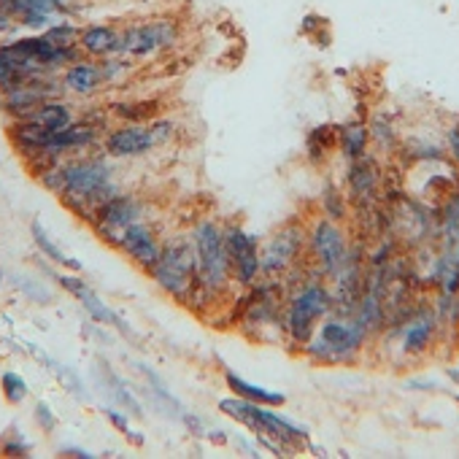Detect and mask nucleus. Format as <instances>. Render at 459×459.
<instances>
[{
    "label": "nucleus",
    "instance_id": "1",
    "mask_svg": "<svg viewBox=\"0 0 459 459\" xmlns=\"http://www.w3.org/2000/svg\"><path fill=\"white\" fill-rule=\"evenodd\" d=\"M119 192L122 186L117 184L114 165L106 157L82 154L63 160V192L57 197L74 216L92 221L95 211Z\"/></svg>",
    "mask_w": 459,
    "mask_h": 459
},
{
    "label": "nucleus",
    "instance_id": "2",
    "mask_svg": "<svg viewBox=\"0 0 459 459\" xmlns=\"http://www.w3.org/2000/svg\"><path fill=\"white\" fill-rule=\"evenodd\" d=\"M189 238H192L195 260H197V287H195L189 308H197L200 303H208L230 292L233 273H230V260L224 249V227H219L216 219H200L192 227Z\"/></svg>",
    "mask_w": 459,
    "mask_h": 459
},
{
    "label": "nucleus",
    "instance_id": "3",
    "mask_svg": "<svg viewBox=\"0 0 459 459\" xmlns=\"http://www.w3.org/2000/svg\"><path fill=\"white\" fill-rule=\"evenodd\" d=\"M333 314V292L327 284L316 276H311L306 284H300L295 292L287 295L284 300V338L287 343L303 349L322 319Z\"/></svg>",
    "mask_w": 459,
    "mask_h": 459
},
{
    "label": "nucleus",
    "instance_id": "4",
    "mask_svg": "<svg viewBox=\"0 0 459 459\" xmlns=\"http://www.w3.org/2000/svg\"><path fill=\"white\" fill-rule=\"evenodd\" d=\"M368 335L370 333L354 316L330 314L300 351L319 365H349L359 357Z\"/></svg>",
    "mask_w": 459,
    "mask_h": 459
},
{
    "label": "nucleus",
    "instance_id": "5",
    "mask_svg": "<svg viewBox=\"0 0 459 459\" xmlns=\"http://www.w3.org/2000/svg\"><path fill=\"white\" fill-rule=\"evenodd\" d=\"M152 281L178 306H189L197 287V260L189 236H173L162 244L160 263L152 268Z\"/></svg>",
    "mask_w": 459,
    "mask_h": 459
},
{
    "label": "nucleus",
    "instance_id": "6",
    "mask_svg": "<svg viewBox=\"0 0 459 459\" xmlns=\"http://www.w3.org/2000/svg\"><path fill=\"white\" fill-rule=\"evenodd\" d=\"M219 411L227 413L230 419L241 421L244 427H249L252 432L263 435V437H273L287 448H298L300 443L308 440V429L295 424L292 419L281 416L279 411H273L271 405H260L244 397H224L219 403Z\"/></svg>",
    "mask_w": 459,
    "mask_h": 459
},
{
    "label": "nucleus",
    "instance_id": "7",
    "mask_svg": "<svg viewBox=\"0 0 459 459\" xmlns=\"http://www.w3.org/2000/svg\"><path fill=\"white\" fill-rule=\"evenodd\" d=\"M349 238L346 230L341 227V221L319 216L316 221H311V227L306 230V252L314 263V271L322 279H335L341 273V268L349 260Z\"/></svg>",
    "mask_w": 459,
    "mask_h": 459
},
{
    "label": "nucleus",
    "instance_id": "8",
    "mask_svg": "<svg viewBox=\"0 0 459 459\" xmlns=\"http://www.w3.org/2000/svg\"><path fill=\"white\" fill-rule=\"evenodd\" d=\"M306 255V230L295 221L281 224L276 233L260 244V268L265 279H281L295 271L300 257Z\"/></svg>",
    "mask_w": 459,
    "mask_h": 459
},
{
    "label": "nucleus",
    "instance_id": "9",
    "mask_svg": "<svg viewBox=\"0 0 459 459\" xmlns=\"http://www.w3.org/2000/svg\"><path fill=\"white\" fill-rule=\"evenodd\" d=\"M138 219H146V203H143L138 195L119 192V195H114L111 200H106V203L95 211V216H92L90 224H92L95 233L100 236L103 244H108V247L117 249L122 233H125V230H127L133 221H138Z\"/></svg>",
    "mask_w": 459,
    "mask_h": 459
},
{
    "label": "nucleus",
    "instance_id": "10",
    "mask_svg": "<svg viewBox=\"0 0 459 459\" xmlns=\"http://www.w3.org/2000/svg\"><path fill=\"white\" fill-rule=\"evenodd\" d=\"M224 249L230 260V273L241 290H249L260 281V241L247 233L241 224H227L224 227Z\"/></svg>",
    "mask_w": 459,
    "mask_h": 459
},
{
    "label": "nucleus",
    "instance_id": "11",
    "mask_svg": "<svg viewBox=\"0 0 459 459\" xmlns=\"http://www.w3.org/2000/svg\"><path fill=\"white\" fill-rule=\"evenodd\" d=\"M119 33H122L119 55H127V57H152L162 49H170L178 41V25L168 17L135 22Z\"/></svg>",
    "mask_w": 459,
    "mask_h": 459
},
{
    "label": "nucleus",
    "instance_id": "12",
    "mask_svg": "<svg viewBox=\"0 0 459 459\" xmlns=\"http://www.w3.org/2000/svg\"><path fill=\"white\" fill-rule=\"evenodd\" d=\"M162 238H160V233L154 230V224L149 221V219H138V221H133L125 233H122V238H119V244H117V252H122L135 268H141L143 273H152V268L160 263V255H162Z\"/></svg>",
    "mask_w": 459,
    "mask_h": 459
},
{
    "label": "nucleus",
    "instance_id": "13",
    "mask_svg": "<svg viewBox=\"0 0 459 459\" xmlns=\"http://www.w3.org/2000/svg\"><path fill=\"white\" fill-rule=\"evenodd\" d=\"M157 149V138L149 125H119L103 138V152L111 160H135Z\"/></svg>",
    "mask_w": 459,
    "mask_h": 459
},
{
    "label": "nucleus",
    "instance_id": "14",
    "mask_svg": "<svg viewBox=\"0 0 459 459\" xmlns=\"http://www.w3.org/2000/svg\"><path fill=\"white\" fill-rule=\"evenodd\" d=\"M397 338H400V351L408 357H419L429 351L435 333H437V316L427 308H416L405 314V319L397 325Z\"/></svg>",
    "mask_w": 459,
    "mask_h": 459
},
{
    "label": "nucleus",
    "instance_id": "15",
    "mask_svg": "<svg viewBox=\"0 0 459 459\" xmlns=\"http://www.w3.org/2000/svg\"><path fill=\"white\" fill-rule=\"evenodd\" d=\"M57 284L71 295V298H76L79 303H82V308L90 314V319L92 322H98V325H106V327H117V330H127V325L103 303V298L84 281V279H79V276H68V273H57Z\"/></svg>",
    "mask_w": 459,
    "mask_h": 459
},
{
    "label": "nucleus",
    "instance_id": "16",
    "mask_svg": "<svg viewBox=\"0 0 459 459\" xmlns=\"http://www.w3.org/2000/svg\"><path fill=\"white\" fill-rule=\"evenodd\" d=\"M346 186H349V197L368 208L376 203L378 197V186H381V173H378V165L365 154L359 160H351L349 168H346Z\"/></svg>",
    "mask_w": 459,
    "mask_h": 459
},
{
    "label": "nucleus",
    "instance_id": "17",
    "mask_svg": "<svg viewBox=\"0 0 459 459\" xmlns=\"http://www.w3.org/2000/svg\"><path fill=\"white\" fill-rule=\"evenodd\" d=\"M60 84H63L65 92H71V95H76V98H90V95H95V92L106 84V79H103L98 63L82 57V60H76L74 65H68V68L63 71Z\"/></svg>",
    "mask_w": 459,
    "mask_h": 459
},
{
    "label": "nucleus",
    "instance_id": "18",
    "mask_svg": "<svg viewBox=\"0 0 459 459\" xmlns=\"http://www.w3.org/2000/svg\"><path fill=\"white\" fill-rule=\"evenodd\" d=\"M122 33L111 25H90L79 33V49L90 60H106L119 55Z\"/></svg>",
    "mask_w": 459,
    "mask_h": 459
},
{
    "label": "nucleus",
    "instance_id": "19",
    "mask_svg": "<svg viewBox=\"0 0 459 459\" xmlns=\"http://www.w3.org/2000/svg\"><path fill=\"white\" fill-rule=\"evenodd\" d=\"M224 381L230 386V392L244 397V400H252V403H260V405H271V408H281L287 403V397L276 389H268V386H260V384H252L247 378H241L238 373H224Z\"/></svg>",
    "mask_w": 459,
    "mask_h": 459
},
{
    "label": "nucleus",
    "instance_id": "20",
    "mask_svg": "<svg viewBox=\"0 0 459 459\" xmlns=\"http://www.w3.org/2000/svg\"><path fill=\"white\" fill-rule=\"evenodd\" d=\"M30 122H36V125H41V127H47V130H65L68 125H74L76 122V117H74V108H71V103H65V100H57V98H49V100H44L30 117H28Z\"/></svg>",
    "mask_w": 459,
    "mask_h": 459
},
{
    "label": "nucleus",
    "instance_id": "21",
    "mask_svg": "<svg viewBox=\"0 0 459 459\" xmlns=\"http://www.w3.org/2000/svg\"><path fill=\"white\" fill-rule=\"evenodd\" d=\"M368 146H370V133H368L365 122H349V125L338 127V149L349 162L365 157Z\"/></svg>",
    "mask_w": 459,
    "mask_h": 459
},
{
    "label": "nucleus",
    "instance_id": "22",
    "mask_svg": "<svg viewBox=\"0 0 459 459\" xmlns=\"http://www.w3.org/2000/svg\"><path fill=\"white\" fill-rule=\"evenodd\" d=\"M437 221H440V236H443L446 247L456 249L459 247V189L446 195Z\"/></svg>",
    "mask_w": 459,
    "mask_h": 459
},
{
    "label": "nucleus",
    "instance_id": "23",
    "mask_svg": "<svg viewBox=\"0 0 459 459\" xmlns=\"http://www.w3.org/2000/svg\"><path fill=\"white\" fill-rule=\"evenodd\" d=\"M30 233H33V244L47 255L49 263H55V265H60V268H65V271H74V273L82 271V263L74 260V257H68V255L47 236V230L41 227V221H33V224H30Z\"/></svg>",
    "mask_w": 459,
    "mask_h": 459
},
{
    "label": "nucleus",
    "instance_id": "24",
    "mask_svg": "<svg viewBox=\"0 0 459 459\" xmlns=\"http://www.w3.org/2000/svg\"><path fill=\"white\" fill-rule=\"evenodd\" d=\"M114 114L127 122V125H149L154 119H160L162 114V103L160 100H130V103H117Z\"/></svg>",
    "mask_w": 459,
    "mask_h": 459
},
{
    "label": "nucleus",
    "instance_id": "25",
    "mask_svg": "<svg viewBox=\"0 0 459 459\" xmlns=\"http://www.w3.org/2000/svg\"><path fill=\"white\" fill-rule=\"evenodd\" d=\"M306 149H308V157L314 162H322L325 157H330L338 149V127L335 125H319V127H314L308 133Z\"/></svg>",
    "mask_w": 459,
    "mask_h": 459
},
{
    "label": "nucleus",
    "instance_id": "26",
    "mask_svg": "<svg viewBox=\"0 0 459 459\" xmlns=\"http://www.w3.org/2000/svg\"><path fill=\"white\" fill-rule=\"evenodd\" d=\"M368 133H370V141H376L381 149H394L400 143V135L386 114H376L368 125Z\"/></svg>",
    "mask_w": 459,
    "mask_h": 459
},
{
    "label": "nucleus",
    "instance_id": "27",
    "mask_svg": "<svg viewBox=\"0 0 459 459\" xmlns=\"http://www.w3.org/2000/svg\"><path fill=\"white\" fill-rule=\"evenodd\" d=\"M0 392H4V397H6L9 405H20V403H25L30 386H28V381L22 378V373L6 370L4 376H0Z\"/></svg>",
    "mask_w": 459,
    "mask_h": 459
},
{
    "label": "nucleus",
    "instance_id": "28",
    "mask_svg": "<svg viewBox=\"0 0 459 459\" xmlns=\"http://www.w3.org/2000/svg\"><path fill=\"white\" fill-rule=\"evenodd\" d=\"M322 208H325V216H327V219H335V221L346 219V211H349L346 195H343L335 184H330V186L325 189V195H322Z\"/></svg>",
    "mask_w": 459,
    "mask_h": 459
},
{
    "label": "nucleus",
    "instance_id": "29",
    "mask_svg": "<svg viewBox=\"0 0 459 459\" xmlns=\"http://www.w3.org/2000/svg\"><path fill=\"white\" fill-rule=\"evenodd\" d=\"M79 28L71 25V22H57V25H49L44 30V39L55 47H79Z\"/></svg>",
    "mask_w": 459,
    "mask_h": 459
},
{
    "label": "nucleus",
    "instance_id": "30",
    "mask_svg": "<svg viewBox=\"0 0 459 459\" xmlns=\"http://www.w3.org/2000/svg\"><path fill=\"white\" fill-rule=\"evenodd\" d=\"M30 300H36V303H41V306H47L49 300H52V292L47 290V287H41L39 284V279H28V276H17V281H14Z\"/></svg>",
    "mask_w": 459,
    "mask_h": 459
},
{
    "label": "nucleus",
    "instance_id": "31",
    "mask_svg": "<svg viewBox=\"0 0 459 459\" xmlns=\"http://www.w3.org/2000/svg\"><path fill=\"white\" fill-rule=\"evenodd\" d=\"M149 127H152V133H154V138H157V146H165V143H170L173 138H176V125L170 122V119H154V122H149Z\"/></svg>",
    "mask_w": 459,
    "mask_h": 459
},
{
    "label": "nucleus",
    "instance_id": "32",
    "mask_svg": "<svg viewBox=\"0 0 459 459\" xmlns=\"http://www.w3.org/2000/svg\"><path fill=\"white\" fill-rule=\"evenodd\" d=\"M106 419H108V421H111L117 429H122V432H125V435H127V437H130L135 446H141V443H143V437H141V435H133L135 429H130V424H127V416H125V413H119L117 408H108V411H106Z\"/></svg>",
    "mask_w": 459,
    "mask_h": 459
},
{
    "label": "nucleus",
    "instance_id": "33",
    "mask_svg": "<svg viewBox=\"0 0 459 459\" xmlns=\"http://www.w3.org/2000/svg\"><path fill=\"white\" fill-rule=\"evenodd\" d=\"M33 419H36V424L44 429V432H52L55 427H57V416L52 413V408L41 400V403H36V413H33Z\"/></svg>",
    "mask_w": 459,
    "mask_h": 459
},
{
    "label": "nucleus",
    "instance_id": "34",
    "mask_svg": "<svg viewBox=\"0 0 459 459\" xmlns=\"http://www.w3.org/2000/svg\"><path fill=\"white\" fill-rule=\"evenodd\" d=\"M0 451H4L6 456H28L30 451V443L20 437V432H14V437H9L4 446H0Z\"/></svg>",
    "mask_w": 459,
    "mask_h": 459
},
{
    "label": "nucleus",
    "instance_id": "35",
    "mask_svg": "<svg viewBox=\"0 0 459 459\" xmlns=\"http://www.w3.org/2000/svg\"><path fill=\"white\" fill-rule=\"evenodd\" d=\"M446 143H448V154H451V160L456 162V168H459V127H448V133H446Z\"/></svg>",
    "mask_w": 459,
    "mask_h": 459
},
{
    "label": "nucleus",
    "instance_id": "36",
    "mask_svg": "<svg viewBox=\"0 0 459 459\" xmlns=\"http://www.w3.org/2000/svg\"><path fill=\"white\" fill-rule=\"evenodd\" d=\"M14 28V20H9L4 12H0V33H9Z\"/></svg>",
    "mask_w": 459,
    "mask_h": 459
},
{
    "label": "nucleus",
    "instance_id": "37",
    "mask_svg": "<svg viewBox=\"0 0 459 459\" xmlns=\"http://www.w3.org/2000/svg\"><path fill=\"white\" fill-rule=\"evenodd\" d=\"M446 376H448V378H451V381L459 386V368H448V370H446Z\"/></svg>",
    "mask_w": 459,
    "mask_h": 459
},
{
    "label": "nucleus",
    "instance_id": "38",
    "mask_svg": "<svg viewBox=\"0 0 459 459\" xmlns=\"http://www.w3.org/2000/svg\"><path fill=\"white\" fill-rule=\"evenodd\" d=\"M454 255H456V271H459V247L454 249Z\"/></svg>",
    "mask_w": 459,
    "mask_h": 459
},
{
    "label": "nucleus",
    "instance_id": "39",
    "mask_svg": "<svg viewBox=\"0 0 459 459\" xmlns=\"http://www.w3.org/2000/svg\"><path fill=\"white\" fill-rule=\"evenodd\" d=\"M57 4H63V6H65V4H71V0H57Z\"/></svg>",
    "mask_w": 459,
    "mask_h": 459
},
{
    "label": "nucleus",
    "instance_id": "40",
    "mask_svg": "<svg viewBox=\"0 0 459 459\" xmlns=\"http://www.w3.org/2000/svg\"><path fill=\"white\" fill-rule=\"evenodd\" d=\"M456 400H459V394H456Z\"/></svg>",
    "mask_w": 459,
    "mask_h": 459
},
{
    "label": "nucleus",
    "instance_id": "41",
    "mask_svg": "<svg viewBox=\"0 0 459 459\" xmlns=\"http://www.w3.org/2000/svg\"><path fill=\"white\" fill-rule=\"evenodd\" d=\"M0 281H4V279H0Z\"/></svg>",
    "mask_w": 459,
    "mask_h": 459
}]
</instances>
